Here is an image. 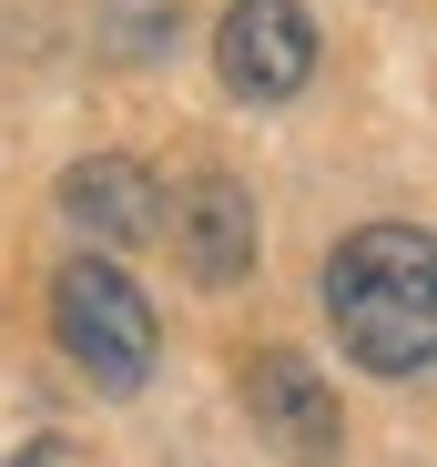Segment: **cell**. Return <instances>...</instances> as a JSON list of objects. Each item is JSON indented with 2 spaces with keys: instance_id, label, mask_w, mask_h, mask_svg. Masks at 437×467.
Listing matches in <instances>:
<instances>
[{
  "instance_id": "1",
  "label": "cell",
  "mask_w": 437,
  "mask_h": 467,
  "mask_svg": "<svg viewBox=\"0 0 437 467\" xmlns=\"http://www.w3.org/2000/svg\"><path fill=\"white\" fill-rule=\"evenodd\" d=\"M326 326L367 376L437 366V244L417 223H356L326 254Z\"/></svg>"
},
{
  "instance_id": "2",
  "label": "cell",
  "mask_w": 437,
  "mask_h": 467,
  "mask_svg": "<svg viewBox=\"0 0 437 467\" xmlns=\"http://www.w3.org/2000/svg\"><path fill=\"white\" fill-rule=\"evenodd\" d=\"M51 326H61V356L82 366L92 386H112V397H132V386L153 376V346H163L153 295H142L112 254L61 265V285H51Z\"/></svg>"
},
{
  "instance_id": "3",
  "label": "cell",
  "mask_w": 437,
  "mask_h": 467,
  "mask_svg": "<svg viewBox=\"0 0 437 467\" xmlns=\"http://www.w3.org/2000/svg\"><path fill=\"white\" fill-rule=\"evenodd\" d=\"M213 71H224L234 102H296L316 71V21L306 0H234L224 31H213Z\"/></svg>"
},
{
  "instance_id": "4",
  "label": "cell",
  "mask_w": 437,
  "mask_h": 467,
  "mask_svg": "<svg viewBox=\"0 0 437 467\" xmlns=\"http://www.w3.org/2000/svg\"><path fill=\"white\" fill-rule=\"evenodd\" d=\"M245 407H255L265 447H275V457H296V467H326V457H336V437H346L336 386H326L306 356H285V346H265V356L245 366Z\"/></svg>"
},
{
  "instance_id": "5",
  "label": "cell",
  "mask_w": 437,
  "mask_h": 467,
  "mask_svg": "<svg viewBox=\"0 0 437 467\" xmlns=\"http://www.w3.org/2000/svg\"><path fill=\"white\" fill-rule=\"evenodd\" d=\"M173 213H183V223H173L183 275H193V285H245V265H255V193H245L234 173H193Z\"/></svg>"
},
{
  "instance_id": "6",
  "label": "cell",
  "mask_w": 437,
  "mask_h": 467,
  "mask_svg": "<svg viewBox=\"0 0 437 467\" xmlns=\"http://www.w3.org/2000/svg\"><path fill=\"white\" fill-rule=\"evenodd\" d=\"M61 223H82L92 244H142V234L163 223V193H153V173L132 163V152H82V163L61 173Z\"/></svg>"
},
{
  "instance_id": "7",
  "label": "cell",
  "mask_w": 437,
  "mask_h": 467,
  "mask_svg": "<svg viewBox=\"0 0 437 467\" xmlns=\"http://www.w3.org/2000/svg\"><path fill=\"white\" fill-rule=\"evenodd\" d=\"M102 41H112L122 61H153V51L173 41V0H102Z\"/></svg>"
},
{
  "instance_id": "8",
  "label": "cell",
  "mask_w": 437,
  "mask_h": 467,
  "mask_svg": "<svg viewBox=\"0 0 437 467\" xmlns=\"http://www.w3.org/2000/svg\"><path fill=\"white\" fill-rule=\"evenodd\" d=\"M11 467H102V457H92L82 437H61V427H51V437H21V447H11Z\"/></svg>"
}]
</instances>
